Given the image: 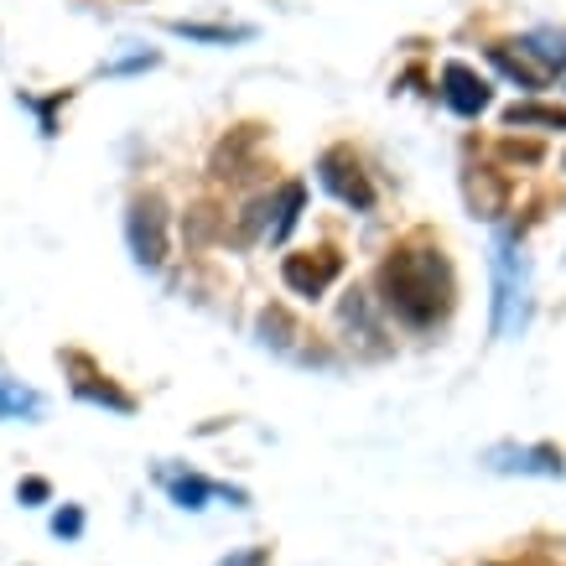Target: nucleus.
<instances>
[{"mask_svg": "<svg viewBox=\"0 0 566 566\" xmlns=\"http://www.w3.org/2000/svg\"><path fill=\"white\" fill-rule=\"evenodd\" d=\"M302 198H307V192H302V182H286L275 203H271V198H265V213H275V219L265 223V234H271V240H286V234H292L296 213H302Z\"/></svg>", "mask_w": 566, "mask_h": 566, "instance_id": "9d476101", "label": "nucleus"}, {"mask_svg": "<svg viewBox=\"0 0 566 566\" xmlns=\"http://www.w3.org/2000/svg\"><path fill=\"white\" fill-rule=\"evenodd\" d=\"M520 57L525 63H541V73H562L566 69V32H556V27H541V32H531L525 42H520Z\"/></svg>", "mask_w": 566, "mask_h": 566, "instance_id": "6e6552de", "label": "nucleus"}, {"mask_svg": "<svg viewBox=\"0 0 566 566\" xmlns=\"http://www.w3.org/2000/svg\"><path fill=\"white\" fill-rule=\"evenodd\" d=\"M36 416L42 411V400H36L32 390H17V385H0V416Z\"/></svg>", "mask_w": 566, "mask_h": 566, "instance_id": "2eb2a0df", "label": "nucleus"}, {"mask_svg": "<svg viewBox=\"0 0 566 566\" xmlns=\"http://www.w3.org/2000/svg\"><path fill=\"white\" fill-rule=\"evenodd\" d=\"M177 36H188V42H250V27H198V21H172Z\"/></svg>", "mask_w": 566, "mask_h": 566, "instance_id": "4468645a", "label": "nucleus"}, {"mask_svg": "<svg viewBox=\"0 0 566 566\" xmlns=\"http://www.w3.org/2000/svg\"><path fill=\"white\" fill-rule=\"evenodd\" d=\"M379 302L406 327L427 333L452 312V265L431 244H406L379 265Z\"/></svg>", "mask_w": 566, "mask_h": 566, "instance_id": "f257e3e1", "label": "nucleus"}, {"mask_svg": "<svg viewBox=\"0 0 566 566\" xmlns=\"http://www.w3.org/2000/svg\"><path fill=\"white\" fill-rule=\"evenodd\" d=\"M338 275H344V255H333V250H307V255L281 260V281H286L296 296H323Z\"/></svg>", "mask_w": 566, "mask_h": 566, "instance_id": "39448f33", "label": "nucleus"}, {"mask_svg": "<svg viewBox=\"0 0 566 566\" xmlns=\"http://www.w3.org/2000/svg\"><path fill=\"white\" fill-rule=\"evenodd\" d=\"M265 562V551H250V556H234V562H219V566H260Z\"/></svg>", "mask_w": 566, "mask_h": 566, "instance_id": "6ab92c4d", "label": "nucleus"}, {"mask_svg": "<svg viewBox=\"0 0 566 566\" xmlns=\"http://www.w3.org/2000/svg\"><path fill=\"white\" fill-rule=\"evenodd\" d=\"M489 271H494V333L515 338L531 323V260L510 240H499L489 255Z\"/></svg>", "mask_w": 566, "mask_h": 566, "instance_id": "f03ea898", "label": "nucleus"}, {"mask_svg": "<svg viewBox=\"0 0 566 566\" xmlns=\"http://www.w3.org/2000/svg\"><path fill=\"white\" fill-rule=\"evenodd\" d=\"M52 531L69 535V541H73V535L84 531V515H78V510H63V515H52Z\"/></svg>", "mask_w": 566, "mask_h": 566, "instance_id": "f3484780", "label": "nucleus"}, {"mask_svg": "<svg viewBox=\"0 0 566 566\" xmlns=\"http://www.w3.org/2000/svg\"><path fill=\"white\" fill-rule=\"evenodd\" d=\"M442 99L452 104L458 115H483L494 94H489V84H483L468 63H447V69H442Z\"/></svg>", "mask_w": 566, "mask_h": 566, "instance_id": "423d86ee", "label": "nucleus"}, {"mask_svg": "<svg viewBox=\"0 0 566 566\" xmlns=\"http://www.w3.org/2000/svg\"><path fill=\"white\" fill-rule=\"evenodd\" d=\"M125 234H130V255L146 271H156L167 260V203L156 192H140L130 203V213H125Z\"/></svg>", "mask_w": 566, "mask_h": 566, "instance_id": "7ed1b4c3", "label": "nucleus"}, {"mask_svg": "<svg viewBox=\"0 0 566 566\" xmlns=\"http://www.w3.org/2000/svg\"><path fill=\"white\" fill-rule=\"evenodd\" d=\"M213 494H234V489L208 483V479H198V473H188V479H172V499L182 504V510H203V499H213Z\"/></svg>", "mask_w": 566, "mask_h": 566, "instance_id": "ddd939ff", "label": "nucleus"}, {"mask_svg": "<svg viewBox=\"0 0 566 566\" xmlns=\"http://www.w3.org/2000/svg\"><path fill=\"white\" fill-rule=\"evenodd\" d=\"M504 125L510 130H566V104H510Z\"/></svg>", "mask_w": 566, "mask_h": 566, "instance_id": "1a4fd4ad", "label": "nucleus"}, {"mask_svg": "<svg viewBox=\"0 0 566 566\" xmlns=\"http://www.w3.org/2000/svg\"><path fill=\"white\" fill-rule=\"evenodd\" d=\"M489 463H494L499 473H541V479H562L566 473L556 447H494Z\"/></svg>", "mask_w": 566, "mask_h": 566, "instance_id": "0eeeda50", "label": "nucleus"}, {"mask_svg": "<svg viewBox=\"0 0 566 566\" xmlns=\"http://www.w3.org/2000/svg\"><path fill=\"white\" fill-rule=\"evenodd\" d=\"M317 182H323V188L333 192L338 203H348V208H375V188H369L359 156L348 151V146L323 151V161H317Z\"/></svg>", "mask_w": 566, "mask_h": 566, "instance_id": "20e7f679", "label": "nucleus"}, {"mask_svg": "<svg viewBox=\"0 0 566 566\" xmlns=\"http://www.w3.org/2000/svg\"><path fill=\"white\" fill-rule=\"evenodd\" d=\"M468 203L479 208L483 219H499V208H504V182H499L494 172L468 177Z\"/></svg>", "mask_w": 566, "mask_h": 566, "instance_id": "9b49d317", "label": "nucleus"}, {"mask_svg": "<svg viewBox=\"0 0 566 566\" xmlns=\"http://www.w3.org/2000/svg\"><path fill=\"white\" fill-rule=\"evenodd\" d=\"M499 151L510 156V161H525V167H535V161H541V146H531V140H525V146H520V140H504Z\"/></svg>", "mask_w": 566, "mask_h": 566, "instance_id": "dca6fc26", "label": "nucleus"}, {"mask_svg": "<svg viewBox=\"0 0 566 566\" xmlns=\"http://www.w3.org/2000/svg\"><path fill=\"white\" fill-rule=\"evenodd\" d=\"M489 63H494L499 73H510L515 84H525V88H541L546 84V73L535 69V63H525L520 52H510V48H489Z\"/></svg>", "mask_w": 566, "mask_h": 566, "instance_id": "f8f14e48", "label": "nucleus"}, {"mask_svg": "<svg viewBox=\"0 0 566 566\" xmlns=\"http://www.w3.org/2000/svg\"><path fill=\"white\" fill-rule=\"evenodd\" d=\"M17 494L27 499V504H42V499H48V479H27V483L17 489Z\"/></svg>", "mask_w": 566, "mask_h": 566, "instance_id": "a211bd4d", "label": "nucleus"}, {"mask_svg": "<svg viewBox=\"0 0 566 566\" xmlns=\"http://www.w3.org/2000/svg\"><path fill=\"white\" fill-rule=\"evenodd\" d=\"M494 566H504V562H494Z\"/></svg>", "mask_w": 566, "mask_h": 566, "instance_id": "aec40b11", "label": "nucleus"}]
</instances>
